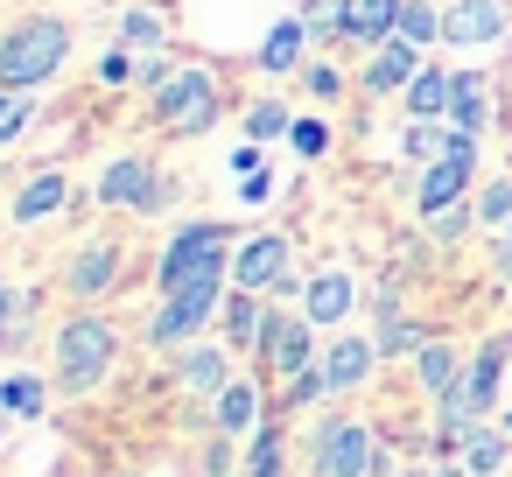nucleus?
I'll use <instances>...</instances> for the list:
<instances>
[{
	"instance_id": "f257e3e1",
	"label": "nucleus",
	"mask_w": 512,
	"mask_h": 477,
	"mask_svg": "<svg viewBox=\"0 0 512 477\" xmlns=\"http://www.w3.org/2000/svg\"><path fill=\"white\" fill-rule=\"evenodd\" d=\"M71 57V29L57 15H29L0 36V92H29V85H50Z\"/></svg>"
},
{
	"instance_id": "f03ea898",
	"label": "nucleus",
	"mask_w": 512,
	"mask_h": 477,
	"mask_svg": "<svg viewBox=\"0 0 512 477\" xmlns=\"http://www.w3.org/2000/svg\"><path fill=\"white\" fill-rule=\"evenodd\" d=\"M225 239L232 232H218V225H183L169 239V253H162V295H183V288H204V281L225 288V274H232V246Z\"/></svg>"
},
{
	"instance_id": "7ed1b4c3",
	"label": "nucleus",
	"mask_w": 512,
	"mask_h": 477,
	"mask_svg": "<svg viewBox=\"0 0 512 477\" xmlns=\"http://www.w3.org/2000/svg\"><path fill=\"white\" fill-rule=\"evenodd\" d=\"M113 358H120V330H113L106 316H71V323L57 330V379H64L71 393H92V386L113 372Z\"/></svg>"
},
{
	"instance_id": "20e7f679",
	"label": "nucleus",
	"mask_w": 512,
	"mask_h": 477,
	"mask_svg": "<svg viewBox=\"0 0 512 477\" xmlns=\"http://www.w3.org/2000/svg\"><path fill=\"white\" fill-rule=\"evenodd\" d=\"M155 120H162L169 134H204V127L218 120V85H211V71H169V78L155 85Z\"/></svg>"
},
{
	"instance_id": "39448f33",
	"label": "nucleus",
	"mask_w": 512,
	"mask_h": 477,
	"mask_svg": "<svg viewBox=\"0 0 512 477\" xmlns=\"http://www.w3.org/2000/svg\"><path fill=\"white\" fill-rule=\"evenodd\" d=\"M470 162H477V134H456V127H449L442 155H435V162H428V176H421V218H435V211L463 204V190H470Z\"/></svg>"
},
{
	"instance_id": "423d86ee",
	"label": "nucleus",
	"mask_w": 512,
	"mask_h": 477,
	"mask_svg": "<svg viewBox=\"0 0 512 477\" xmlns=\"http://www.w3.org/2000/svg\"><path fill=\"white\" fill-rule=\"evenodd\" d=\"M176 190L141 162V155H120L106 176H99V204H120V211H162Z\"/></svg>"
},
{
	"instance_id": "0eeeda50",
	"label": "nucleus",
	"mask_w": 512,
	"mask_h": 477,
	"mask_svg": "<svg viewBox=\"0 0 512 477\" xmlns=\"http://www.w3.org/2000/svg\"><path fill=\"white\" fill-rule=\"evenodd\" d=\"M260 358L281 372V379H302L309 372V316H288V309H267V323H260Z\"/></svg>"
},
{
	"instance_id": "6e6552de",
	"label": "nucleus",
	"mask_w": 512,
	"mask_h": 477,
	"mask_svg": "<svg viewBox=\"0 0 512 477\" xmlns=\"http://www.w3.org/2000/svg\"><path fill=\"white\" fill-rule=\"evenodd\" d=\"M372 463H379V449L358 421H330L316 435V477H365Z\"/></svg>"
},
{
	"instance_id": "1a4fd4ad",
	"label": "nucleus",
	"mask_w": 512,
	"mask_h": 477,
	"mask_svg": "<svg viewBox=\"0 0 512 477\" xmlns=\"http://www.w3.org/2000/svg\"><path fill=\"white\" fill-rule=\"evenodd\" d=\"M512 29V0H449L442 8V43H498Z\"/></svg>"
},
{
	"instance_id": "9d476101",
	"label": "nucleus",
	"mask_w": 512,
	"mask_h": 477,
	"mask_svg": "<svg viewBox=\"0 0 512 477\" xmlns=\"http://www.w3.org/2000/svg\"><path fill=\"white\" fill-rule=\"evenodd\" d=\"M211 309H218V281L183 288V295H162V309H155L148 337H155V344H183V337H197V330H204V316H211Z\"/></svg>"
},
{
	"instance_id": "9b49d317",
	"label": "nucleus",
	"mask_w": 512,
	"mask_h": 477,
	"mask_svg": "<svg viewBox=\"0 0 512 477\" xmlns=\"http://www.w3.org/2000/svg\"><path fill=\"white\" fill-rule=\"evenodd\" d=\"M232 281H239L246 295L281 288V281H288V239H274V232L246 239V246H239V260H232Z\"/></svg>"
},
{
	"instance_id": "f8f14e48",
	"label": "nucleus",
	"mask_w": 512,
	"mask_h": 477,
	"mask_svg": "<svg viewBox=\"0 0 512 477\" xmlns=\"http://www.w3.org/2000/svg\"><path fill=\"white\" fill-rule=\"evenodd\" d=\"M414 78H421V64H414V43H400V36H386L365 64V92H407Z\"/></svg>"
},
{
	"instance_id": "ddd939ff",
	"label": "nucleus",
	"mask_w": 512,
	"mask_h": 477,
	"mask_svg": "<svg viewBox=\"0 0 512 477\" xmlns=\"http://www.w3.org/2000/svg\"><path fill=\"white\" fill-rule=\"evenodd\" d=\"M400 8H407V0H344V36L379 50V43L400 29Z\"/></svg>"
},
{
	"instance_id": "4468645a",
	"label": "nucleus",
	"mask_w": 512,
	"mask_h": 477,
	"mask_svg": "<svg viewBox=\"0 0 512 477\" xmlns=\"http://www.w3.org/2000/svg\"><path fill=\"white\" fill-rule=\"evenodd\" d=\"M372 358H379V344H358V337H337L316 365H323V379H330V393H344V386H358L365 372H372Z\"/></svg>"
},
{
	"instance_id": "2eb2a0df",
	"label": "nucleus",
	"mask_w": 512,
	"mask_h": 477,
	"mask_svg": "<svg viewBox=\"0 0 512 477\" xmlns=\"http://www.w3.org/2000/svg\"><path fill=\"white\" fill-rule=\"evenodd\" d=\"M351 302H358V295H351V274H337V267H330V274H316V281H309V309H302V316H309V323H344V316H351Z\"/></svg>"
},
{
	"instance_id": "dca6fc26",
	"label": "nucleus",
	"mask_w": 512,
	"mask_h": 477,
	"mask_svg": "<svg viewBox=\"0 0 512 477\" xmlns=\"http://www.w3.org/2000/svg\"><path fill=\"white\" fill-rule=\"evenodd\" d=\"M183 386L218 400V393L232 386V365H225V351H218V344H190V351H183Z\"/></svg>"
},
{
	"instance_id": "f3484780",
	"label": "nucleus",
	"mask_w": 512,
	"mask_h": 477,
	"mask_svg": "<svg viewBox=\"0 0 512 477\" xmlns=\"http://www.w3.org/2000/svg\"><path fill=\"white\" fill-rule=\"evenodd\" d=\"M64 197H71V183H64L57 169H43V176H29V190L15 197V218H22V225H36V218H57V211H64Z\"/></svg>"
},
{
	"instance_id": "a211bd4d",
	"label": "nucleus",
	"mask_w": 512,
	"mask_h": 477,
	"mask_svg": "<svg viewBox=\"0 0 512 477\" xmlns=\"http://www.w3.org/2000/svg\"><path fill=\"white\" fill-rule=\"evenodd\" d=\"M449 99H456V71H421V78L407 85V113H414V120H442Z\"/></svg>"
},
{
	"instance_id": "6ab92c4d",
	"label": "nucleus",
	"mask_w": 512,
	"mask_h": 477,
	"mask_svg": "<svg viewBox=\"0 0 512 477\" xmlns=\"http://www.w3.org/2000/svg\"><path fill=\"white\" fill-rule=\"evenodd\" d=\"M113 274H120V253H113V246H85L78 267H71V295H106Z\"/></svg>"
},
{
	"instance_id": "aec40b11",
	"label": "nucleus",
	"mask_w": 512,
	"mask_h": 477,
	"mask_svg": "<svg viewBox=\"0 0 512 477\" xmlns=\"http://www.w3.org/2000/svg\"><path fill=\"white\" fill-rule=\"evenodd\" d=\"M302 43H309V29L302 22H274L267 29V43H260V71H295V57H302Z\"/></svg>"
},
{
	"instance_id": "412c9836",
	"label": "nucleus",
	"mask_w": 512,
	"mask_h": 477,
	"mask_svg": "<svg viewBox=\"0 0 512 477\" xmlns=\"http://www.w3.org/2000/svg\"><path fill=\"white\" fill-rule=\"evenodd\" d=\"M421 344H428V337L400 316V302H393V295H379V351H386V358H407V351H421Z\"/></svg>"
},
{
	"instance_id": "4be33fe9",
	"label": "nucleus",
	"mask_w": 512,
	"mask_h": 477,
	"mask_svg": "<svg viewBox=\"0 0 512 477\" xmlns=\"http://www.w3.org/2000/svg\"><path fill=\"white\" fill-rule=\"evenodd\" d=\"M449 127H456V134H477V127H484V78H477V71H456V99H449Z\"/></svg>"
},
{
	"instance_id": "5701e85b",
	"label": "nucleus",
	"mask_w": 512,
	"mask_h": 477,
	"mask_svg": "<svg viewBox=\"0 0 512 477\" xmlns=\"http://www.w3.org/2000/svg\"><path fill=\"white\" fill-rule=\"evenodd\" d=\"M260 323H267V309H260V295H232V309H225V330H232V351H260Z\"/></svg>"
},
{
	"instance_id": "b1692460",
	"label": "nucleus",
	"mask_w": 512,
	"mask_h": 477,
	"mask_svg": "<svg viewBox=\"0 0 512 477\" xmlns=\"http://www.w3.org/2000/svg\"><path fill=\"white\" fill-rule=\"evenodd\" d=\"M505 456H512V442H505V435H498V428H484V421H477V428H470V435H463V463H470V470H477V477H491V470H498V463H505Z\"/></svg>"
},
{
	"instance_id": "393cba45",
	"label": "nucleus",
	"mask_w": 512,
	"mask_h": 477,
	"mask_svg": "<svg viewBox=\"0 0 512 477\" xmlns=\"http://www.w3.org/2000/svg\"><path fill=\"white\" fill-rule=\"evenodd\" d=\"M253 414H260V393L232 379V386L218 393V435H239V428H253Z\"/></svg>"
},
{
	"instance_id": "a878e982",
	"label": "nucleus",
	"mask_w": 512,
	"mask_h": 477,
	"mask_svg": "<svg viewBox=\"0 0 512 477\" xmlns=\"http://www.w3.org/2000/svg\"><path fill=\"white\" fill-rule=\"evenodd\" d=\"M414 365H421V386H428V393H449V386L463 379V372H456V351H449V344H421V351H414Z\"/></svg>"
},
{
	"instance_id": "bb28decb",
	"label": "nucleus",
	"mask_w": 512,
	"mask_h": 477,
	"mask_svg": "<svg viewBox=\"0 0 512 477\" xmlns=\"http://www.w3.org/2000/svg\"><path fill=\"white\" fill-rule=\"evenodd\" d=\"M393 36H400V43H414V50H421V43H435V36H442V8H428V0H407Z\"/></svg>"
},
{
	"instance_id": "cd10ccee",
	"label": "nucleus",
	"mask_w": 512,
	"mask_h": 477,
	"mask_svg": "<svg viewBox=\"0 0 512 477\" xmlns=\"http://www.w3.org/2000/svg\"><path fill=\"white\" fill-rule=\"evenodd\" d=\"M29 120H36V99L29 92H0V148H15Z\"/></svg>"
},
{
	"instance_id": "c85d7f7f",
	"label": "nucleus",
	"mask_w": 512,
	"mask_h": 477,
	"mask_svg": "<svg viewBox=\"0 0 512 477\" xmlns=\"http://www.w3.org/2000/svg\"><path fill=\"white\" fill-rule=\"evenodd\" d=\"M246 134H253V141H281V134H295V120H288V106L260 99V106L246 113Z\"/></svg>"
},
{
	"instance_id": "c756f323",
	"label": "nucleus",
	"mask_w": 512,
	"mask_h": 477,
	"mask_svg": "<svg viewBox=\"0 0 512 477\" xmlns=\"http://www.w3.org/2000/svg\"><path fill=\"white\" fill-rule=\"evenodd\" d=\"M477 218H484V225H498V232L512 225V183H505V176L477 190Z\"/></svg>"
},
{
	"instance_id": "7c9ffc66",
	"label": "nucleus",
	"mask_w": 512,
	"mask_h": 477,
	"mask_svg": "<svg viewBox=\"0 0 512 477\" xmlns=\"http://www.w3.org/2000/svg\"><path fill=\"white\" fill-rule=\"evenodd\" d=\"M302 29H309V36H323V43H330V36H344V0H309V8H302Z\"/></svg>"
},
{
	"instance_id": "2f4dec72",
	"label": "nucleus",
	"mask_w": 512,
	"mask_h": 477,
	"mask_svg": "<svg viewBox=\"0 0 512 477\" xmlns=\"http://www.w3.org/2000/svg\"><path fill=\"white\" fill-rule=\"evenodd\" d=\"M120 43H134V50H162V15L134 8V15L120 22Z\"/></svg>"
},
{
	"instance_id": "473e14b6",
	"label": "nucleus",
	"mask_w": 512,
	"mask_h": 477,
	"mask_svg": "<svg viewBox=\"0 0 512 477\" xmlns=\"http://www.w3.org/2000/svg\"><path fill=\"white\" fill-rule=\"evenodd\" d=\"M0 400H8V414H43V379H8Z\"/></svg>"
},
{
	"instance_id": "72a5a7b5",
	"label": "nucleus",
	"mask_w": 512,
	"mask_h": 477,
	"mask_svg": "<svg viewBox=\"0 0 512 477\" xmlns=\"http://www.w3.org/2000/svg\"><path fill=\"white\" fill-rule=\"evenodd\" d=\"M442 141H449V134H442L435 120H414V127H407V155H421V162H435V155H442Z\"/></svg>"
},
{
	"instance_id": "f704fd0d",
	"label": "nucleus",
	"mask_w": 512,
	"mask_h": 477,
	"mask_svg": "<svg viewBox=\"0 0 512 477\" xmlns=\"http://www.w3.org/2000/svg\"><path fill=\"white\" fill-rule=\"evenodd\" d=\"M428 232H435L442 246H456V239L470 232V211H463V204H449V211H435V218H428Z\"/></svg>"
},
{
	"instance_id": "c9c22d12",
	"label": "nucleus",
	"mask_w": 512,
	"mask_h": 477,
	"mask_svg": "<svg viewBox=\"0 0 512 477\" xmlns=\"http://www.w3.org/2000/svg\"><path fill=\"white\" fill-rule=\"evenodd\" d=\"M288 141H295L302 155H323V148H330V127H323V120H295V134H288Z\"/></svg>"
},
{
	"instance_id": "e433bc0d",
	"label": "nucleus",
	"mask_w": 512,
	"mask_h": 477,
	"mask_svg": "<svg viewBox=\"0 0 512 477\" xmlns=\"http://www.w3.org/2000/svg\"><path fill=\"white\" fill-rule=\"evenodd\" d=\"M127 78H141V71L127 64V50H106V57H99V85H127Z\"/></svg>"
},
{
	"instance_id": "4c0bfd02",
	"label": "nucleus",
	"mask_w": 512,
	"mask_h": 477,
	"mask_svg": "<svg viewBox=\"0 0 512 477\" xmlns=\"http://www.w3.org/2000/svg\"><path fill=\"white\" fill-rule=\"evenodd\" d=\"M302 85H309L316 99H337V92H344V78H337L330 64H309V71H302Z\"/></svg>"
},
{
	"instance_id": "58836bf2",
	"label": "nucleus",
	"mask_w": 512,
	"mask_h": 477,
	"mask_svg": "<svg viewBox=\"0 0 512 477\" xmlns=\"http://www.w3.org/2000/svg\"><path fill=\"white\" fill-rule=\"evenodd\" d=\"M498 288H512V225H505V239H498Z\"/></svg>"
},
{
	"instance_id": "ea45409f",
	"label": "nucleus",
	"mask_w": 512,
	"mask_h": 477,
	"mask_svg": "<svg viewBox=\"0 0 512 477\" xmlns=\"http://www.w3.org/2000/svg\"><path fill=\"white\" fill-rule=\"evenodd\" d=\"M435 477H463V470H456V463H435Z\"/></svg>"
},
{
	"instance_id": "a19ab883",
	"label": "nucleus",
	"mask_w": 512,
	"mask_h": 477,
	"mask_svg": "<svg viewBox=\"0 0 512 477\" xmlns=\"http://www.w3.org/2000/svg\"><path fill=\"white\" fill-rule=\"evenodd\" d=\"M407 477H435V463H428V470H407Z\"/></svg>"
},
{
	"instance_id": "79ce46f5",
	"label": "nucleus",
	"mask_w": 512,
	"mask_h": 477,
	"mask_svg": "<svg viewBox=\"0 0 512 477\" xmlns=\"http://www.w3.org/2000/svg\"><path fill=\"white\" fill-rule=\"evenodd\" d=\"M0 295H8V288H0Z\"/></svg>"
}]
</instances>
